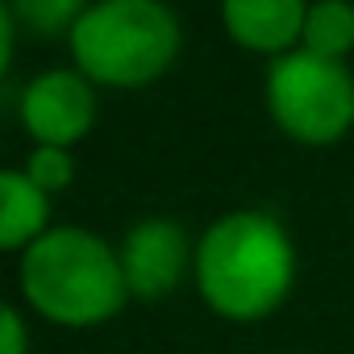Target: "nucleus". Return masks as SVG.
<instances>
[{
  "instance_id": "obj_1",
  "label": "nucleus",
  "mask_w": 354,
  "mask_h": 354,
  "mask_svg": "<svg viewBox=\"0 0 354 354\" xmlns=\"http://www.w3.org/2000/svg\"><path fill=\"white\" fill-rule=\"evenodd\" d=\"M296 254L271 213H230L201 238L196 283L213 313L230 321H259L292 292Z\"/></svg>"
},
{
  "instance_id": "obj_2",
  "label": "nucleus",
  "mask_w": 354,
  "mask_h": 354,
  "mask_svg": "<svg viewBox=\"0 0 354 354\" xmlns=\"http://www.w3.org/2000/svg\"><path fill=\"white\" fill-rule=\"evenodd\" d=\"M21 292L55 325H100L129 296L117 250L75 225L46 230L26 246Z\"/></svg>"
},
{
  "instance_id": "obj_3",
  "label": "nucleus",
  "mask_w": 354,
  "mask_h": 354,
  "mask_svg": "<svg viewBox=\"0 0 354 354\" xmlns=\"http://www.w3.org/2000/svg\"><path fill=\"white\" fill-rule=\"evenodd\" d=\"M71 55L84 80L142 88L180 55V21L162 0H96L71 30Z\"/></svg>"
},
{
  "instance_id": "obj_4",
  "label": "nucleus",
  "mask_w": 354,
  "mask_h": 354,
  "mask_svg": "<svg viewBox=\"0 0 354 354\" xmlns=\"http://www.w3.org/2000/svg\"><path fill=\"white\" fill-rule=\"evenodd\" d=\"M267 104L283 133L308 146H325L354 125V80L333 59L288 50L271 63Z\"/></svg>"
},
{
  "instance_id": "obj_5",
  "label": "nucleus",
  "mask_w": 354,
  "mask_h": 354,
  "mask_svg": "<svg viewBox=\"0 0 354 354\" xmlns=\"http://www.w3.org/2000/svg\"><path fill=\"white\" fill-rule=\"evenodd\" d=\"M92 117H96V96L88 80L75 71H46L21 96V121L38 138V146L67 150L92 129Z\"/></svg>"
},
{
  "instance_id": "obj_6",
  "label": "nucleus",
  "mask_w": 354,
  "mask_h": 354,
  "mask_svg": "<svg viewBox=\"0 0 354 354\" xmlns=\"http://www.w3.org/2000/svg\"><path fill=\"white\" fill-rule=\"evenodd\" d=\"M117 259H121V275H125L129 296L158 300L180 283V275L188 267V238L175 221L150 217L125 234Z\"/></svg>"
},
{
  "instance_id": "obj_7",
  "label": "nucleus",
  "mask_w": 354,
  "mask_h": 354,
  "mask_svg": "<svg viewBox=\"0 0 354 354\" xmlns=\"http://www.w3.org/2000/svg\"><path fill=\"white\" fill-rule=\"evenodd\" d=\"M225 30L238 46L259 55H283L304 34V0H221Z\"/></svg>"
},
{
  "instance_id": "obj_8",
  "label": "nucleus",
  "mask_w": 354,
  "mask_h": 354,
  "mask_svg": "<svg viewBox=\"0 0 354 354\" xmlns=\"http://www.w3.org/2000/svg\"><path fill=\"white\" fill-rule=\"evenodd\" d=\"M50 196L30 184L26 171H0V250L30 246L46 234Z\"/></svg>"
},
{
  "instance_id": "obj_9",
  "label": "nucleus",
  "mask_w": 354,
  "mask_h": 354,
  "mask_svg": "<svg viewBox=\"0 0 354 354\" xmlns=\"http://www.w3.org/2000/svg\"><path fill=\"white\" fill-rule=\"evenodd\" d=\"M304 50L321 55V59H342L354 46V5L346 0H321L304 17Z\"/></svg>"
},
{
  "instance_id": "obj_10",
  "label": "nucleus",
  "mask_w": 354,
  "mask_h": 354,
  "mask_svg": "<svg viewBox=\"0 0 354 354\" xmlns=\"http://www.w3.org/2000/svg\"><path fill=\"white\" fill-rule=\"evenodd\" d=\"M13 9L34 34H63L84 17V0H13Z\"/></svg>"
},
{
  "instance_id": "obj_11",
  "label": "nucleus",
  "mask_w": 354,
  "mask_h": 354,
  "mask_svg": "<svg viewBox=\"0 0 354 354\" xmlns=\"http://www.w3.org/2000/svg\"><path fill=\"white\" fill-rule=\"evenodd\" d=\"M26 175H30L34 188H42V192L50 196V192H59V188L71 184L75 167H71V154H67V150H59V146H38V150L30 154V162H26Z\"/></svg>"
},
{
  "instance_id": "obj_12",
  "label": "nucleus",
  "mask_w": 354,
  "mask_h": 354,
  "mask_svg": "<svg viewBox=\"0 0 354 354\" xmlns=\"http://www.w3.org/2000/svg\"><path fill=\"white\" fill-rule=\"evenodd\" d=\"M30 337H26V321L0 300V354H26Z\"/></svg>"
},
{
  "instance_id": "obj_13",
  "label": "nucleus",
  "mask_w": 354,
  "mask_h": 354,
  "mask_svg": "<svg viewBox=\"0 0 354 354\" xmlns=\"http://www.w3.org/2000/svg\"><path fill=\"white\" fill-rule=\"evenodd\" d=\"M9 55H13V13H9L5 0H0V75L9 67Z\"/></svg>"
}]
</instances>
